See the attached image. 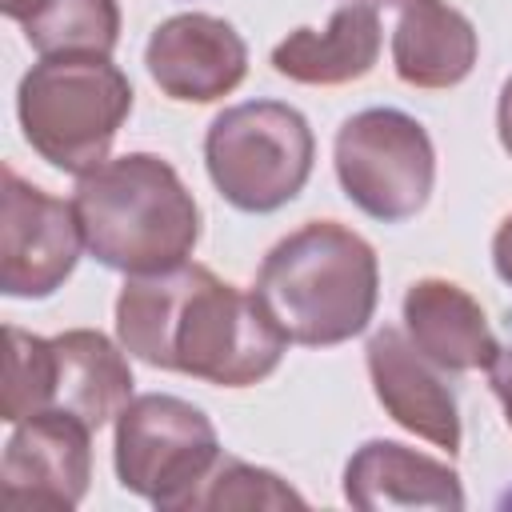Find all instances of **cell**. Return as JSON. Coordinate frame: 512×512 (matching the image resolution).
I'll list each match as a JSON object with an SVG mask.
<instances>
[{
    "instance_id": "cell-1",
    "label": "cell",
    "mask_w": 512,
    "mask_h": 512,
    "mask_svg": "<svg viewBox=\"0 0 512 512\" xmlns=\"http://www.w3.org/2000/svg\"><path fill=\"white\" fill-rule=\"evenodd\" d=\"M116 340L148 368L216 388L268 380L288 348L252 292L192 260L168 272L124 276L116 296Z\"/></svg>"
},
{
    "instance_id": "cell-2",
    "label": "cell",
    "mask_w": 512,
    "mask_h": 512,
    "mask_svg": "<svg viewBox=\"0 0 512 512\" xmlns=\"http://www.w3.org/2000/svg\"><path fill=\"white\" fill-rule=\"evenodd\" d=\"M252 296L288 344L332 348L360 336L380 300L376 248L340 220H308L268 248Z\"/></svg>"
},
{
    "instance_id": "cell-3",
    "label": "cell",
    "mask_w": 512,
    "mask_h": 512,
    "mask_svg": "<svg viewBox=\"0 0 512 512\" xmlns=\"http://www.w3.org/2000/svg\"><path fill=\"white\" fill-rule=\"evenodd\" d=\"M72 208L84 252L124 276L188 264L200 244V204L156 152L108 156L100 168L76 176Z\"/></svg>"
},
{
    "instance_id": "cell-4",
    "label": "cell",
    "mask_w": 512,
    "mask_h": 512,
    "mask_svg": "<svg viewBox=\"0 0 512 512\" xmlns=\"http://www.w3.org/2000/svg\"><path fill=\"white\" fill-rule=\"evenodd\" d=\"M132 84L100 52L40 56L16 88V120L28 148L68 176L100 168L132 116Z\"/></svg>"
},
{
    "instance_id": "cell-5",
    "label": "cell",
    "mask_w": 512,
    "mask_h": 512,
    "mask_svg": "<svg viewBox=\"0 0 512 512\" xmlns=\"http://www.w3.org/2000/svg\"><path fill=\"white\" fill-rule=\"evenodd\" d=\"M316 160V136L300 108L284 100H244L224 108L204 132V168L216 192L248 216L292 204Z\"/></svg>"
},
{
    "instance_id": "cell-6",
    "label": "cell",
    "mask_w": 512,
    "mask_h": 512,
    "mask_svg": "<svg viewBox=\"0 0 512 512\" xmlns=\"http://www.w3.org/2000/svg\"><path fill=\"white\" fill-rule=\"evenodd\" d=\"M112 424L120 488L164 512H192L196 492L224 456L208 412L172 392H144L132 396Z\"/></svg>"
},
{
    "instance_id": "cell-7",
    "label": "cell",
    "mask_w": 512,
    "mask_h": 512,
    "mask_svg": "<svg viewBox=\"0 0 512 512\" xmlns=\"http://www.w3.org/2000/svg\"><path fill=\"white\" fill-rule=\"evenodd\" d=\"M332 164L344 196L380 224L412 220L436 184L428 128L400 108H364L336 128Z\"/></svg>"
},
{
    "instance_id": "cell-8",
    "label": "cell",
    "mask_w": 512,
    "mask_h": 512,
    "mask_svg": "<svg viewBox=\"0 0 512 512\" xmlns=\"http://www.w3.org/2000/svg\"><path fill=\"white\" fill-rule=\"evenodd\" d=\"M84 252L72 200L48 196L16 168L0 172V292L44 300L76 272Z\"/></svg>"
},
{
    "instance_id": "cell-9",
    "label": "cell",
    "mask_w": 512,
    "mask_h": 512,
    "mask_svg": "<svg viewBox=\"0 0 512 512\" xmlns=\"http://www.w3.org/2000/svg\"><path fill=\"white\" fill-rule=\"evenodd\" d=\"M92 484V428L68 412H36L12 424L0 456V500L8 508L72 512Z\"/></svg>"
},
{
    "instance_id": "cell-10",
    "label": "cell",
    "mask_w": 512,
    "mask_h": 512,
    "mask_svg": "<svg viewBox=\"0 0 512 512\" xmlns=\"http://www.w3.org/2000/svg\"><path fill=\"white\" fill-rule=\"evenodd\" d=\"M144 68L168 100L212 104L244 84L248 44L224 16L176 12L152 28Z\"/></svg>"
},
{
    "instance_id": "cell-11",
    "label": "cell",
    "mask_w": 512,
    "mask_h": 512,
    "mask_svg": "<svg viewBox=\"0 0 512 512\" xmlns=\"http://www.w3.org/2000/svg\"><path fill=\"white\" fill-rule=\"evenodd\" d=\"M364 360H368V380H372L380 408L404 432L456 456L460 452V408H456V392L444 384V368L420 356L416 344L392 324L368 336Z\"/></svg>"
},
{
    "instance_id": "cell-12",
    "label": "cell",
    "mask_w": 512,
    "mask_h": 512,
    "mask_svg": "<svg viewBox=\"0 0 512 512\" xmlns=\"http://www.w3.org/2000/svg\"><path fill=\"white\" fill-rule=\"evenodd\" d=\"M344 500L360 512H380V508L460 512L464 484L452 464L424 456L400 440H364L344 464Z\"/></svg>"
},
{
    "instance_id": "cell-13",
    "label": "cell",
    "mask_w": 512,
    "mask_h": 512,
    "mask_svg": "<svg viewBox=\"0 0 512 512\" xmlns=\"http://www.w3.org/2000/svg\"><path fill=\"white\" fill-rule=\"evenodd\" d=\"M404 336L444 372H488L500 352L480 300L444 276H424L404 292Z\"/></svg>"
},
{
    "instance_id": "cell-14",
    "label": "cell",
    "mask_w": 512,
    "mask_h": 512,
    "mask_svg": "<svg viewBox=\"0 0 512 512\" xmlns=\"http://www.w3.org/2000/svg\"><path fill=\"white\" fill-rule=\"evenodd\" d=\"M132 368L120 340L96 328H68L52 336L48 412H68L100 432L132 400Z\"/></svg>"
},
{
    "instance_id": "cell-15",
    "label": "cell",
    "mask_w": 512,
    "mask_h": 512,
    "mask_svg": "<svg viewBox=\"0 0 512 512\" xmlns=\"http://www.w3.org/2000/svg\"><path fill=\"white\" fill-rule=\"evenodd\" d=\"M380 16L368 4H344L324 28H292L272 48L276 76L308 88H340L364 80L380 60Z\"/></svg>"
},
{
    "instance_id": "cell-16",
    "label": "cell",
    "mask_w": 512,
    "mask_h": 512,
    "mask_svg": "<svg viewBox=\"0 0 512 512\" xmlns=\"http://www.w3.org/2000/svg\"><path fill=\"white\" fill-rule=\"evenodd\" d=\"M480 56L476 24L448 0H412L392 28V68L408 88H456Z\"/></svg>"
},
{
    "instance_id": "cell-17",
    "label": "cell",
    "mask_w": 512,
    "mask_h": 512,
    "mask_svg": "<svg viewBox=\"0 0 512 512\" xmlns=\"http://www.w3.org/2000/svg\"><path fill=\"white\" fill-rule=\"evenodd\" d=\"M20 28L40 56H56V52L112 56V48L120 44V4L116 0H40Z\"/></svg>"
},
{
    "instance_id": "cell-18",
    "label": "cell",
    "mask_w": 512,
    "mask_h": 512,
    "mask_svg": "<svg viewBox=\"0 0 512 512\" xmlns=\"http://www.w3.org/2000/svg\"><path fill=\"white\" fill-rule=\"evenodd\" d=\"M8 356H4V404L0 416L20 424L36 412H48V376H52V336L24 332L16 324L4 328Z\"/></svg>"
},
{
    "instance_id": "cell-19",
    "label": "cell",
    "mask_w": 512,
    "mask_h": 512,
    "mask_svg": "<svg viewBox=\"0 0 512 512\" xmlns=\"http://www.w3.org/2000/svg\"><path fill=\"white\" fill-rule=\"evenodd\" d=\"M200 508H212V512L220 508H304V496L268 468H256L236 456H220V464L196 492L192 512Z\"/></svg>"
},
{
    "instance_id": "cell-20",
    "label": "cell",
    "mask_w": 512,
    "mask_h": 512,
    "mask_svg": "<svg viewBox=\"0 0 512 512\" xmlns=\"http://www.w3.org/2000/svg\"><path fill=\"white\" fill-rule=\"evenodd\" d=\"M488 388L496 392V400L504 408V420L512 428V348H504V344H500L496 360L488 364Z\"/></svg>"
},
{
    "instance_id": "cell-21",
    "label": "cell",
    "mask_w": 512,
    "mask_h": 512,
    "mask_svg": "<svg viewBox=\"0 0 512 512\" xmlns=\"http://www.w3.org/2000/svg\"><path fill=\"white\" fill-rule=\"evenodd\" d=\"M492 268H496V276L512 288V212L500 220V228H496V236H492Z\"/></svg>"
},
{
    "instance_id": "cell-22",
    "label": "cell",
    "mask_w": 512,
    "mask_h": 512,
    "mask_svg": "<svg viewBox=\"0 0 512 512\" xmlns=\"http://www.w3.org/2000/svg\"><path fill=\"white\" fill-rule=\"evenodd\" d=\"M496 136H500V148L512 156V76L500 84V100H496Z\"/></svg>"
},
{
    "instance_id": "cell-23",
    "label": "cell",
    "mask_w": 512,
    "mask_h": 512,
    "mask_svg": "<svg viewBox=\"0 0 512 512\" xmlns=\"http://www.w3.org/2000/svg\"><path fill=\"white\" fill-rule=\"evenodd\" d=\"M36 4H40V0H0V12H4L8 20H16V24H24Z\"/></svg>"
},
{
    "instance_id": "cell-24",
    "label": "cell",
    "mask_w": 512,
    "mask_h": 512,
    "mask_svg": "<svg viewBox=\"0 0 512 512\" xmlns=\"http://www.w3.org/2000/svg\"><path fill=\"white\" fill-rule=\"evenodd\" d=\"M352 4H368V8H404L412 0H352Z\"/></svg>"
}]
</instances>
